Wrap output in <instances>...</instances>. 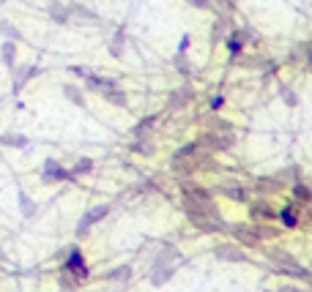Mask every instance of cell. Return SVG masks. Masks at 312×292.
Instances as JSON below:
<instances>
[{"label":"cell","instance_id":"6da1fadb","mask_svg":"<svg viewBox=\"0 0 312 292\" xmlns=\"http://www.w3.org/2000/svg\"><path fill=\"white\" fill-rule=\"evenodd\" d=\"M60 270H63V273H69L77 284L88 281L91 270H88L85 257H83V251H80V246H69V254H66V260L60 262Z\"/></svg>","mask_w":312,"mask_h":292},{"label":"cell","instance_id":"7a4b0ae2","mask_svg":"<svg viewBox=\"0 0 312 292\" xmlns=\"http://www.w3.org/2000/svg\"><path fill=\"white\" fill-rule=\"evenodd\" d=\"M198 145L206 153H222V151H230V148L236 145V137H233V131H206L198 139Z\"/></svg>","mask_w":312,"mask_h":292},{"label":"cell","instance_id":"3957f363","mask_svg":"<svg viewBox=\"0 0 312 292\" xmlns=\"http://www.w3.org/2000/svg\"><path fill=\"white\" fill-rule=\"evenodd\" d=\"M42 180L44 183H60V180H71V172L66 169L60 161L55 159H47L42 164Z\"/></svg>","mask_w":312,"mask_h":292},{"label":"cell","instance_id":"277c9868","mask_svg":"<svg viewBox=\"0 0 312 292\" xmlns=\"http://www.w3.org/2000/svg\"><path fill=\"white\" fill-rule=\"evenodd\" d=\"M227 229L236 235V240L244 243V246H257V243H260V235H257V227H255V224H247V221H241V224H227Z\"/></svg>","mask_w":312,"mask_h":292},{"label":"cell","instance_id":"5b68a950","mask_svg":"<svg viewBox=\"0 0 312 292\" xmlns=\"http://www.w3.org/2000/svg\"><path fill=\"white\" fill-rule=\"evenodd\" d=\"M194 99V90L189 85H178L175 90H170V96H167V110L178 112V110H186L189 101Z\"/></svg>","mask_w":312,"mask_h":292},{"label":"cell","instance_id":"8992f818","mask_svg":"<svg viewBox=\"0 0 312 292\" xmlns=\"http://www.w3.org/2000/svg\"><path fill=\"white\" fill-rule=\"evenodd\" d=\"M249 213H252V221H274L277 219V210L274 205L263 197V200H255V202H249Z\"/></svg>","mask_w":312,"mask_h":292},{"label":"cell","instance_id":"52a82bcc","mask_svg":"<svg viewBox=\"0 0 312 292\" xmlns=\"http://www.w3.org/2000/svg\"><path fill=\"white\" fill-rule=\"evenodd\" d=\"M282 186H285V183L277 180L274 175H263V178L255 180V194L257 197H277L282 191Z\"/></svg>","mask_w":312,"mask_h":292},{"label":"cell","instance_id":"ba28073f","mask_svg":"<svg viewBox=\"0 0 312 292\" xmlns=\"http://www.w3.org/2000/svg\"><path fill=\"white\" fill-rule=\"evenodd\" d=\"M214 254L219 257L222 262H247V254H244V249L233 246V243H219V246L214 249Z\"/></svg>","mask_w":312,"mask_h":292},{"label":"cell","instance_id":"9c48e42d","mask_svg":"<svg viewBox=\"0 0 312 292\" xmlns=\"http://www.w3.org/2000/svg\"><path fill=\"white\" fill-rule=\"evenodd\" d=\"M38 71H42L38 66H14V87H11V90L19 93L25 85H28V79H33Z\"/></svg>","mask_w":312,"mask_h":292},{"label":"cell","instance_id":"30bf717a","mask_svg":"<svg viewBox=\"0 0 312 292\" xmlns=\"http://www.w3.org/2000/svg\"><path fill=\"white\" fill-rule=\"evenodd\" d=\"M115 85H118V79L101 77V74H88V77H85V90H91V93H101V90L115 87Z\"/></svg>","mask_w":312,"mask_h":292},{"label":"cell","instance_id":"8fae6325","mask_svg":"<svg viewBox=\"0 0 312 292\" xmlns=\"http://www.w3.org/2000/svg\"><path fill=\"white\" fill-rule=\"evenodd\" d=\"M170 167H173V172H178V175H192L194 169H198V156H173Z\"/></svg>","mask_w":312,"mask_h":292},{"label":"cell","instance_id":"7c38bea8","mask_svg":"<svg viewBox=\"0 0 312 292\" xmlns=\"http://www.w3.org/2000/svg\"><path fill=\"white\" fill-rule=\"evenodd\" d=\"M219 194L233 202H247V188L239 186V183H219Z\"/></svg>","mask_w":312,"mask_h":292},{"label":"cell","instance_id":"4fadbf2b","mask_svg":"<svg viewBox=\"0 0 312 292\" xmlns=\"http://www.w3.org/2000/svg\"><path fill=\"white\" fill-rule=\"evenodd\" d=\"M47 11H50V17L55 19L58 25H69V17H71V11H69V6H63L60 0H50V6H47Z\"/></svg>","mask_w":312,"mask_h":292},{"label":"cell","instance_id":"5bb4252c","mask_svg":"<svg viewBox=\"0 0 312 292\" xmlns=\"http://www.w3.org/2000/svg\"><path fill=\"white\" fill-rule=\"evenodd\" d=\"M173 276H175V265H159V268L151 270V284L153 287H162V284H167Z\"/></svg>","mask_w":312,"mask_h":292},{"label":"cell","instance_id":"9a60e30c","mask_svg":"<svg viewBox=\"0 0 312 292\" xmlns=\"http://www.w3.org/2000/svg\"><path fill=\"white\" fill-rule=\"evenodd\" d=\"M101 99L107 101V104H112V107H126V90H121V85H115V87H107V90H101Z\"/></svg>","mask_w":312,"mask_h":292},{"label":"cell","instance_id":"2e32d148","mask_svg":"<svg viewBox=\"0 0 312 292\" xmlns=\"http://www.w3.org/2000/svg\"><path fill=\"white\" fill-rule=\"evenodd\" d=\"M277 219L282 221V227H298V205H285L277 210Z\"/></svg>","mask_w":312,"mask_h":292},{"label":"cell","instance_id":"e0dca14e","mask_svg":"<svg viewBox=\"0 0 312 292\" xmlns=\"http://www.w3.org/2000/svg\"><path fill=\"white\" fill-rule=\"evenodd\" d=\"M0 60H3L6 69H14L17 66V41H3L0 44Z\"/></svg>","mask_w":312,"mask_h":292},{"label":"cell","instance_id":"ac0fdd59","mask_svg":"<svg viewBox=\"0 0 312 292\" xmlns=\"http://www.w3.org/2000/svg\"><path fill=\"white\" fill-rule=\"evenodd\" d=\"M290 197H293V202L296 205H304V202H312V188L307 186V183H293L290 186Z\"/></svg>","mask_w":312,"mask_h":292},{"label":"cell","instance_id":"d6986e66","mask_svg":"<svg viewBox=\"0 0 312 292\" xmlns=\"http://www.w3.org/2000/svg\"><path fill=\"white\" fill-rule=\"evenodd\" d=\"M124 46H126V33H124V28H121L110 41H107V52H110L112 58H121L124 55Z\"/></svg>","mask_w":312,"mask_h":292},{"label":"cell","instance_id":"ffe728a7","mask_svg":"<svg viewBox=\"0 0 312 292\" xmlns=\"http://www.w3.org/2000/svg\"><path fill=\"white\" fill-rule=\"evenodd\" d=\"M69 11H71V17H80V19H85V22H99V14H96V11H91L88 6L77 3V0L69 6Z\"/></svg>","mask_w":312,"mask_h":292},{"label":"cell","instance_id":"44dd1931","mask_svg":"<svg viewBox=\"0 0 312 292\" xmlns=\"http://www.w3.org/2000/svg\"><path fill=\"white\" fill-rule=\"evenodd\" d=\"M277 180H282V183H290V186H293V183H298V180H301V167H298V164H290V167L280 169V172H277Z\"/></svg>","mask_w":312,"mask_h":292},{"label":"cell","instance_id":"7402d4cb","mask_svg":"<svg viewBox=\"0 0 312 292\" xmlns=\"http://www.w3.org/2000/svg\"><path fill=\"white\" fill-rule=\"evenodd\" d=\"M71 172V180H77L80 175H91L93 172V159H88V156H83V159L74 161V167L69 169Z\"/></svg>","mask_w":312,"mask_h":292},{"label":"cell","instance_id":"603a6c76","mask_svg":"<svg viewBox=\"0 0 312 292\" xmlns=\"http://www.w3.org/2000/svg\"><path fill=\"white\" fill-rule=\"evenodd\" d=\"M225 46H227V52H230V58H241V50H244V41H241V36H239V30H230V36L225 38Z\"/></svg>","mask_w":312,"mask_h":292},{"label":"cell","instance_id":"cb8c5ba5","mask_svg":"<svg viewBox=\"0 0 312 292\" xmlns=\"http://www.w3.org/2000/svg\"><path fill=\"white\" fill-rule=\"evenodd\" d=\"M230 25H233V22H230V17H219V19H216V22H214V30H211V38H214V41H222V38L230 36Z\"/></svg>","mask_w":312,"mask_h":292},{"label":"cell","instance_id":"d4e9b609","mask_svg":"<svg viewBox=\"0 0 312 292\" xmlns=\"http://www.w3.org/2000/svg\"><path fill=\"white\" fill-rule=\"evenodd\" d=\"M0 36H3L6 41H19V38H22V30H19L14 22H9V19H0Z\"/></svg>","mask_w":312,"mask_h":292},{"label":"cell","instance_id":"484cf974","mask_svg":"<svg viewBox=\"0 0 312 292\" xmlns=\"http://www.w3.org/2000/svg\"><path fill=\"white\" fill-rule=\"evenodd\" d=\"M129 148H132V153H137V156H153V153H156L153 142L148 139V137H137V139H134Z\"/></svg>","mask_w":312,"mask_h":292},{"label":"cell","instance_id":"4316f807","mask_svg":"<svg viewBox=\"0 0 312 292\" xmlns=\"http://www.w3.org/2000/svg\"><path fill=\"white\" fill-rule=\"evenodd\" d=\"M159 120V115H148V118H142V120H137V126L132 128V134H134V139L137 137H148V131L153 128V123Z\"/></svg>","mask_w":312,"mask_h":292},{"label":"cell","instance_id":"83f0119b","mask_svg":"<svg viewBox=\"0 0 312 292\" xmlns=\"http://www.w3.org/2000/svg\"><path fill=\"white\" fill-rule=\"evenodd\" d=\"M0 145H9V148H28L30 145V139L25 137V134H3L0 137Z\"/></svg>","mask_w":312,"mask_h":292},{"label":"cell","instance_id":"f1b7e54d","mask_svg":"<svg viewBox=\"0 0 312 292\" xmlns=\"http://www.w3.org/2000/svg\"><path fill=\"white\" fill-rule=\"evenodd\" d=\"M19 208H22V216H25V219H33V216L38 213V205H36V202H33L25 191H19Z\"/></svg>","mask_w":312,"mask_h":292},{"label":"cell","instance_id":"f546056e","mask_svg":"<svg viewBox=\"0 0 312 292\" xmlns=\"http://www.w3.org/2000/svg\"><path fill=\"white\" fill-rule=\"evenodd\" d=\"M63 96L71 101V104H77V107H85V93L80 90L77 85H63Z\"/></svg>","mask_w":312,"mask_h":292},{"label":"cell","instance_id":"4dcf8cb0","mask_svg":"<svg viewBox=\"0 0 312 292\" xmlns=\"http://www.w3.org/2000/svg\"><path fill=\"white\" fill-rule=\"evenodd\" d=\"M107 278H110V281H121V284H126L129 278H132V265H121V268L110 270V273H107Z\"/></svg>","mask_w":312,"mask_h":292},{"label":"cell","instance_id":"1f68e13d","mask_svg":"<svg viewBox=\"0 0 312 292\" xmlns=\"http://www.w3.org/2000/svg\"><path fill=\"white\" fill-rule=\"evenodd\" d=\"M107 213H110V205H96V208H91V210H88V213H83V216H85L91 224H99Z\"/></svg>","mask_w":312,"mask_h":292},{"label":"cell","instance_id":"d6a6232c","mask_svg":"<svg viewBox=\"0 0 312 292\" xmlns=\"http://www.w3.org/2000/svg\"><path fill=\"white\" fill-rule=\"evenodd\" d=\"M255 227H257V235H260V240H271V237L280 235V229L271 227L268 221H260V224H255Z\"/></svg>","mask_w":312,"mask_h":292},{"label":"cell","instance_id":"836d02e7","mask_svg":"<svg viewBox=\"0 0 312 292\" xmlns=\"http://www.w3.org/2000/svg\"><path fill=\"white\" fill-rule=\"evenodd\" d=\"M280 96H282V101H285V104H288V107H296L298 104V96H296V90H293V87H288V85H280Z\"/></svg>","mask_w":312,"mask_h":292},{"label":"cell","instance_id":"e575fe53","mask_svg":"<svg viewBox=\"0 0 312 292\" xmlns=\"http://www.w3.org/2000/svg\"><path fill=\"white\" fill-rule=\"evenodd\" d=\"M239 36H241V41L244 44H257V41H260V33H257V30H252V28H239Z\"/></svg>","mask_w":312,"mask_h":292},{"label":"cell","instance_id":"d590c367","mask_svg":"<svg viewBox=\"0 0 312 292\" xmlns=\"http://www.w3.org/2000/svg\"><path fill=\"white\" fill-rule=\"evenodd\" d=\"M206 126H208V131H233V126H230L227 120H222V118H211Z\"/></svg>","mask_w":312,"mask_h":292},{"label":"cell","instance_id":"8d00e7d4","mask_svg":"<svg viewBox=\"0 0 312 292\" xmlns=\"http://www.w3.org/2000/svg\"><path fill=\"white\" fill-rule=\"evenodd\" d=\"M198 153H200V145H198V142H186V145H181L173 156H198Z\"/></svg>","mask_w":312,"mask_h":292},{"label":"cell","instance_id":"74e56055","mask_svg":"<svg viewBox=\"0 0 312 292\" xmlns=\"http://www.w3.org/2000/svg\"><path fill=\"white\" fill-rule=\"evenodd\" d=\"M175 69L184 74V77H189V74H192V63L184 60V55H175Z\"/></svg>","mask_w":312,"mask_h":292},{"label":"cell","instance_id":"f35d334b","mask_svg":"<svg viewBox=\"0 0 312 292\" xmlns=\"http://www.w3.org/2000/svg\"><path fill=\"white\" fill-rule=\"evenodd\" d=\"M91 227H93V224L83 216V219H80V224H77V237H85L88 232H91Z\"/></svg>","mask_w":312,"mask_h":292},{"label":"cell","instance_id":"ab89813d","mask_svg":"<svg viewBox=\"0 0 312 292\" xmlns=\"http://www.w3.org/2000/svg\"><path fill=\"white\" fill-rule=\"evenodd\" d=\"M225 104H227V101H225V96H214L211 101H208V107H211L214 112H219V110H222V107H225Z\"/></svg>","mask_w":312,"mask_h":292},{"label":"cell","instance_id":"60d3db41","mask_svg":"<svg viewBox=\"0 0 312 292\" xmlns=\"http://www.w3.org/2000/svg\"><path fill=\"white\" fill-rule=\"evenodd\" d=\"M304 46V60H307V69H312V41L301 44Z\"/></svg>","mask_w":312,"mask_h":292},{"label":"cell","instance_id":"b9f144b4","mask_svg":"<svg viewBox=\"0 0 312 292\" xmlns=\"http://www.w3.org/2000/svg\"><path fill=\"white\" fill-rule=\"evenodd\" d=\"M71 74H77V77H88V74H93L91 69H85V66H69Z\"/></svg>","mask_w":312,"mask_h":292},{"label":"cell","instance_id":"7bdbcfd3","mask_svg":"<svg viewBox=\"0 0 312 292\" xmlns=\"http://www.w3.org/2000/svg\"><path fill=\"white\" fill-rule=\"evenodd\" d=\"M189 46H192V36H184V38H181V44H178V55H184Z\"/></svg>","mask_w":312,"mask_h":292},{"label":"cell","instance_id":"ee69618b","mask_svg":"<svg viewBox=\"0 0 312 292\" xmlns=\"http://www.w3.org/2000/svg\"><path fill=\"white\" fill-rule=\"evenodd\" d=\"M186 3H192L194 9H211V0H186Z\"/></svg>","mask_w":312,"mask_h":292},{"label":"cell","instance_id":"f6af8a7d","mask_svg":"<svg viewBox=\"0 0 312 292\" xmlns=\"http://www.w3.org/2000/svg\"><path fill=\"white\" fill-rule=\"evenodd\" d=\"M280 292H304V289H298V287H290V284H285V287H280Z\"/></svg>","mask_w":312,"mask_h":292},{"label":"cell","instance_id":"bcb514c9","mask_svg":"<svg viewBox=\"0 0 312 292\" xmlns=\"http://www.w3.org/2000/svg\"><path fill=\"white\" fill-rule=\"evenodd\" d=\"M227 3V9H236V3H239V0H225Z\"/></svg>","mask_w":312,"mask_h":292},{"label":"cell","instance_id":"7dc6e473","mask_svg":"<svg viewBox=\"0 0 312 292\" xmlns=\"http://www.w3.org/2000/svg\"><path fill=\"white\" fill-rule=\"evenodd\" d=\"M3 3H9V0H0V6H3Z\"/></svg>","mask_w":312,"mask_h":292},{"label":"cell","instance_id":"c3c4849f","mask_svg":"<svg viewBox=\"0 0 312 292\" xmlns=\"http://www.w3.org/2000/svg\"><path fill=\"white\" fill-rule=\"evenodd\" d=\"M0 257H3V251H0Z\"/></svg>","mask_w":312,"mask_h":292},{"label":"cell","instance_id":"681fc988","mask_svg":"<svg viewBox=\"0 0 312 292\" xmlns=\"http://www.w3.org/2000/svg\"><path fill=\"white\" fill-rule=\"evenodd\" d=\"M309 213H312V208H309Z\"/></svg>","mask_w":312,"mask_h":292}]
</instances>
